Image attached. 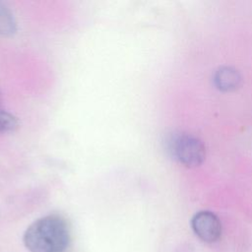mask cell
Returning a JSON list of instances; mask_svg holds the SVG:
<instances>
[{
    "label": "cell",
    "instance_id": "1",
    "mask_svg": "<svg viewBox=\"0 0 252 252\" xmlns=\"http://www.w3.org/2000/svg\"><path fill=\"white\" fill-rule=\"evenodd\" d=\"M71 233L66 219L57 214L41 217L32 222L23 237L30 252H65Z\"/></svg>",
    "mask_w": 252,
    "mask_h": 252
},
{
    "label": "cell",
    "instance_id": "2",
    "mask_svg": "<svg viewBox=\"0 0 252 252\" xmlns=\"http://www.w3.org/2000/svg\"><path fill=\"white\" fill-rule=\"evenodd\" d=\"M169 151L178 161L187 166L201 164L206 157V149L202 141L187 134L173 136L169 140Z\"/></svg>",
    "mask_w": 252,
    "mask_h": 252
},
{
    "label": "cell",
    "instance_id": "3",
    "mask_svg": "<svg viewBox=\"0 0 252 252\" xmlns=\"http://www.w3.org/2000/svg\"><path fill=\"white\" fill-rule=\"evenodd\" d=\"M191 226L195 234L205 242H214L221 234V223L212 212H198L191 220Z\"/></svg>",
    "mask_w": 252,
    "mask_h": 252
},
{
    "label": "cell",
    "instance_id": "4",
    "mask_svg": "<svg viewBox=\"0 0 252 252\" xmlns=\"http://www.w3.org/2000/svg\"><path fill=\"white\" fill-rule=\"evenodd\" d=\"M214 82L217 88L221 91H233L239 87L241 76L239 72L232 67H221L215 73Z\"/></svg>",
    "mask_w": 252,
    "mask_h": 252
},
{
    "label": "cell",
    "instance_id": "5",
    "mask_svg": "<svg viewBox=\"0 0 252 252\" xmlns=\"http://www.w3.org/2000/svg\"><path fill=\"white\" fill-rule=\"evenodd\" d=\"M17 22L10 9L0 2V35L11 36L16 33Z\"/></svg>",
    "mask_w": 252,
    "mask_h": 252
},
{
    "label": "cell",
    "instance_id": "6",
    "mask_svg": "<svg viewBox=\"0 0 252 252\" xmlns=\"http://www.w3.org/2000/svg\"><path fill=\"white\" fill-rule=\"evenodd\" d=\"M19 125V120L14 114L3 108L0 109V133L14 132Z\"/></svg>",
    "mask_w": 252,
    "mask_h": 252
},
{
    "label": "cell",
    "instance_id": "7",
    "mask_svg": "<svg viewBox=\"0 0 252 252\" xmlns=\"http://www.w3.org/2000/svg\"><path fill=\"white\" fill-rule=\"evenodd\" d=\"M0 109H2V106H1V92H0Z\"/></svg>",
    "mask_w": 252,
    "mask_h": 252
}]
</instances>
